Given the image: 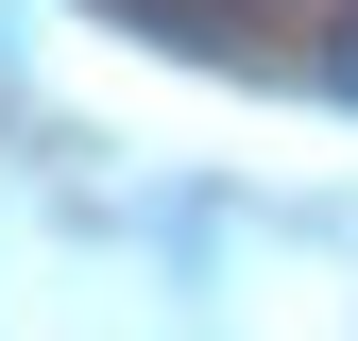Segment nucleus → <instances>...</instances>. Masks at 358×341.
Listing matches in <instances>:
<instances>
[{
	"mask_svg": "<svg viewBox=\"0 0 358 341\" xmlns=\"http://www.w3.org/2000/svg\"><path fill=\"white\" fill-rule=\"evenodd\" d=\"M256 17H290V0H137V34H171V52H239Z\"/></svg>",
	"mask_w": 358,
	"mask_h": 341,
	"instance_id": "nucleus-1",
	"label": "nucleus"
},
{
	"mask_svg": "<svg viewBox=\"0 0 358 341\" xmlns=\"http://www.w3.org/2000/svg\"><path fill=\"white\" fill-rule=\"evenodd\" d=\"M324 103H358V0L324 17Z\"/></svg>",
	"mask_w": 358,
	"mask_h": 341,
	"instance_id": "nucleus-2",
	"label": "nucleus"
}]
</instances>
